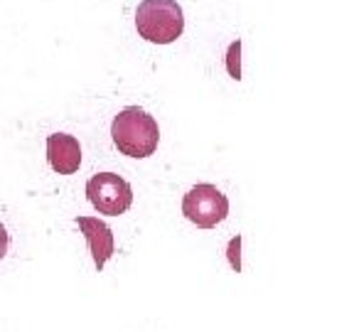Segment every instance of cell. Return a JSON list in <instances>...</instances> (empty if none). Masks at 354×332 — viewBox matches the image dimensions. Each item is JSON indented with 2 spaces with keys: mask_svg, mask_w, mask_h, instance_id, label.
<instances>
[{
  "mask_svg": "<svg viewBox=\"0 0 354 332\" xmlns=\"http://www.w3.org/2000/svg\"><path fill=\"white\" fill-rule=\"evenodd\" d=\"M111 136H113L116 148L128 158H148L155 153L158 140H160L155 118L138 106H128L113 118Z\"/></svg>",
  "mask_w": 354,
  "mask_h": 332,
  "instance_id": "6da1fadb",
  "label": "cell"
},
{
  "mask_svg": "<svg viewBox=\"0 0 354 332\" xmlns=\"http://www.w3.org/2000/svg\"><path fill=\"white\" fill-rule=\"evenodd\" d=\"M136 28L148 42L170 44L185 30L183 8L175 0H143L136 10Z\"/></svg>",
  "mask_w": 354,
  "mask_h": 332,
  "instance_id": "7a4b0ae2",
  "label": "cell"
},
{
  "mask_svg": "<svg viewBox=\"0 0 354 332\" xmlns=\"http://www.w3.org/2000/svg\"><path fill=\"white\" fill-rule=\"evenodd\" d=\"M183 214L199 229H212L227 219L229 214V199L221 194L214 185L202 183L192 187L183 199Z\"/></svg>",
  "mask_w": 354,
  "mask_h": 332,
  "instance_id": "3957f363",
  "label": "cell"
},
{
  "mask_svg": "<svg viewBox=\"0 0 354 332\" xmlns=\"http://www.w3.org/2000/svg\"><path fill=\"white\" fill-rule=\"evenodd\" d=\"M88 202L99 210V214L118 216L128 212L133 205V190L131 185L116 172H99L86 183Z\"/></svg>",
  "mask_w": 354,
  "mask_h": 332,
  "instance_id": "277c9868",
  "label": "cell"
},
{
  "mask_svg": "<svg viewBox=\"0 0 354 332\" xmlns=\"http://www.w3.org/2000/svg\"><path fill=\"white\" fill-rule=\"evenodd\" d=\"M77 227L82 229V234L86 237L88 251L94 256L96 268H104L106 261L113 256L116 243H113V234H111L109 224L101 221L99 216H77Z\"/></svg>",
  "mask_w": 354,
  "mask_h": 332,
  "instance_id": "5b68a950",
  "label": "cell"
},
{
  "mask_svg": "<svg viewBox=\"0 0 354 332\" xmlns=\"http://www.w3.org/2000/svg\"><path fill=\"white\" fill-rule=\"evenodd\" d=\"M47 160H50L52 170L59 175H74L82 165L79 140L69 133H52L47 138Z\"/></svg>",
  "mask_w": 354,
  "mask_h": 332,
  "instance_id": "8992f818",
  "label": "cell"
},
{
  "mask_svg": "<svg viewBox=\"0 0 354 332\" xmlns=\"http://www.w3.org/2000/svg\"><path fill=\"white\" fill-rule=\"evenodd\" d=\"M239 50H241V42H234L229 47V72H232L234 79H241V72H239Z\"/></svg>",
  "mask_w": 354,
  "mask_h": 332,
  "instance_id": "52a82bcc",
  "label": "cell"
},
{
  "mask_svg": "<svg viewBox=\"0 0 354 332\" xmlns=\"http://www.w3.org/2000/svg\"><path fill=\"white\" fill-rule=\"evenodd\" d=\"M239 246H241V237L232 239V243H229V264H232L234 271H241V264H239Z\"/></svg>",
  "mask_w": 354,
  "mask_h": 332,
  "instance_id": "ba28073f",
  "label": "cell"
},
{
  "mask_svg": "<svg viewBox=\"0 0 354 332\" xmlns=\"http://www.w3.org/2000/svg\"><path fill=\"white\" fill-rule=\"evenodd\" d=\"M8 246H10V237H8V229L3 227V224H0V261L6 259Z\"/></svg>",
  "mask_w": 354,
  "mask_h": 332,
  "instance_id": "9c48e42d",
  "label": "cell"
}]
</instances>
